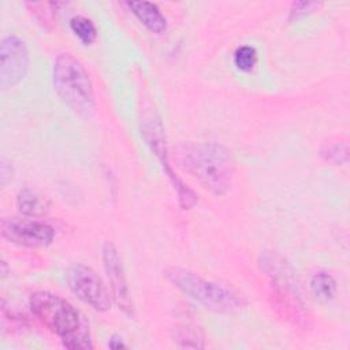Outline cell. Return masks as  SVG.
<instances>
[{"mask_svg":"<svg viewBox=\"0 0 350 350\" xmlns=\"http://www.w3.org/2000/svg\"><path fill=\"white\" fill-rule=\"evenodd\" d=\"M33 314L57 335L66 349H92L89 324L68 301L51 291H34L29 298Z\"/></svg>","mask_w":350,"mask_h":350,"instance_id":"1","label":"cell"},{"mask_svg":"<svg viewBox=\"0 0 350 350\" xmlns=\"http://www.w3.org/2000/svg\"><path fill=\"white\" fill-rule=\"evenodd\" d=\"M182 168L201 186L216 196L227 193L234 176V159L227 148L216 142L185 145L178 150Z\"/></svg>","mask_w":350,"mask_h":350,"instance_id":"2","label":"cell"},{"mask_svg":"<svg viewBox=\"0 0 350 350\" xmlns=\"http://www.w3.org/2000/svg\"><path fill=\"white\" fill-rule=\"evenodd\" d=\"M52 85L77 116L89 119L96 108L94 90L85 66L71 53H59L52 64Z\"/></svg>","mask_w":350,"mask_h":350,"instance_id":"3","label":"cell"},{"mask_svg":"<svg viewBox=\"0 0 350 350\" xmlns=\"http://www.w3.org/2000/svg\"><path fill=\"white\" fill-rule=\"evenodd\" d=\"M164 276L183 294L212 312L237 314L246 308V301L238 293L189 269L170 267L164 271Z\"/></svg>","mask_w":350,"mask_h":350,"instance_id":"4","label":"cell"},{"mask_svg":"<svg viewBox=\"0 0 350 350\" xmlns=\"http://www.w3.org/2000/svg\"><path fill=\"white\" fill-rule=\"evenodd\" d=\"M141 134L145 141V144L149 146L150 152L157 157L159 163L161 164L163 171L165 172L168 180L171 182L174 190L176 191L178 196V202L182 209H190L196 205L198 197L194 193L193 189H190L178 175L174 172L170 160H168V149L165 144V134L161 122L150 116L145 119L141 124Z\"/></svg>","mask_w":350,"mask_h":350,"instance_id":"5","label":"cell"},{"mask_svg":"<svg viewBox=\"0 0 350 350\" xmlns=\"http://www.w3.org/2000/svg\"><path fill=\"white\" fill-rule=\"evenodd\" d=\"M68 288L86 305L97 312H105L111 308L112 295L101 278L83 264H74L66 271Z\"/></svg>","mask_w":350,"mask_h":350,"instance_id":"6","label":"cell"},{"mask_svg":"<svg viewBox=\"0 0 350 350\" xmlns=\"http://www.w3.org/2000/svg\"><path fill=\"white\" fill-rule=\"evenodd\" d=\"M30 56L22 38L8 34L0 42V88L1 90L16 86L27 74Z\"/></svg>","mask_w":350,"mask_h":350,"instance_id":"7","label":"cell"},{"mask_svg":"<svg viewBox=\"0 0 350 350\" xmlns=\"http://www.w3.org/2000/svg\"><path fill=\"white\" fill-rule=\"evenodd\" d=\"M0 232L7 242L26 247H45L55 238V228L36 219H3Z\"/></svg>","mask_w":350,"mask_h":350,"instance_id":"8","label":"cell"},{"mask_svg":"<svg viewBox=\"0 0 350 350\" xmlns=\"http://www.w3.org/2000/svg\"><path fill=\"white\" fill-rule=\"evenodd\" d=\"M103 265L112 291V299L127 317H134L135 308L127 284L122 258L118 253V249L111 242H107L103 246Z\"/></svg>","mask_w":350,"mask_h":350,"instance_id":"9","label":"cell"},{"mask_svg":"<svg viewBox=\"0 0 350 350\" xmlns=\"http://www.w3.org/2000/svg\"><path fill=\"white\" fill-rule=\"evenodd\" d=\"M126 5L152 33L161 34L167 30V19L156 4L149 1H127Z\"/></svg>","mask_w":350,"mask_h":350,"instance_id":"10","label":"cell"},{"mask_svg":"<svg viewBox=\"0 0 350 350\" xmlns=\"http://www.w3.org/2000/svg\"><path fill=\"white\" fill-rule=\"evenodd\" d=\"M18 211L26 217H42L49 211V201L45 196L31 189H22L16 196Z\"/></svg>","mask_w":350,"mask_h":350,"instance_id":"11","label":"cell"},{"mask_svg":"<svg viewBox=\"0 0 350 350\" xmlns=\"http://www.w3.org/2000/svg\"><path fill=\"white\" fill-rule=\"evenodd\" d=\"M310 290L317 299L331 301L336 294V280L327 272H316L310 279Z\"/></svg>","mask_w":350,"mask_h":350,"instance_id":"12","label":"cell"},{"mask_svg":"<svg viewBox=\"0 0 350 350\" xmlns=\"http://www.w3.org/2000/svg\"><path fill=\"white\" fill-rule=\"evenodd\" d=\"M70 29L74 36L85 45L92 44L97 37V29L92 19L83 15H75L70 19Z\"/></svg>","mask_w":350,"mask_h":350,"instance_id":"13","label":"cell"},{"mask_svg":"<svg viewBox=\"0 0 350 350\" xmlns=\"http://www.w3.org/2000/svg\"><path fill=\"white\" fill-rule=\"evenodd\" d=\"M320 154L332 165H346L349 161V145L345 141H331L323 145Z\"/></svg>","mask_w":350,"mask_h":350,"instance_id":"14","label":"cell"},{"mask_svg":"<svg viewBox=\"0 0 350 350\" xmlns=\"http://www.w3.org/2000/svg\"><path fill=\"white\" fill-rule=\"evenodd\" d=\"M234 66L241 72H250L258 60V55L254 46L252 45H241L235 49L234 56Z\"/></svg>","mask_w":350,"mask_h":350,"instance_id":"15","label":"cell"},{"mask_svg":"<svg viewBox=\"0 0 350 350\" xmlns=\"http://www.w3.org/2000/svg\"><path fill=\"white\" fill-rule=\"evenodd\" d=\"M175 340L180 347H194V349L204 347L202 335L198 332V329L190 325H182L176 328Z\"/></svg>","mask_w":350,"mask_h":350,"instance_id":"16","label":"cell"},{"mask_svg":"<svg viewBox=\"0 0 350 350\" xmlns=\"http://www.w3.org/2000/svg\"><path fill=\"white\" fill-rule=\"evenodd\" d=\"M321 5V3L317 1H294L290 7V12H288V19L290 21H297L313 11H316L319 7Z\"/></svg>","mask_w":350,"mask_h":350,"instance_id":"17","label":"cell"},{"mask_svg":"<svg viewBox=\"0 0 350 350\" xmlns=\"http://www.w3.org/2000/svg\"><path fill=\"white\" fill-rule=\"evenodd\" d=\"M12 178V168L10 165V163L5 159H1V164H0V182L1 186L5 187L7 182L11 180Z\"/></svg>","mask_w":350,"mask_h":350,"instance_id":"18","label":"cell"},{"mask_svg":"<svg viewBox=\"0 0 350 350\" xmlns=\"http://www.w3.org/2000/svg\"><path fill=\"white\" fill-rule=\"evenodd\" d=\"M108 347H111V349H122V347H126V345L123 343V340H122L120 336L113 335V336H111V339L108 340Z\"/></svg>","mask_w":350,"mask_h":350,"instance_id":"19","label":"cell"}]
</instances>
